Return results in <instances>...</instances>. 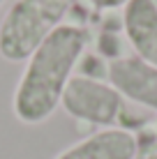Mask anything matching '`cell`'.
Wrapping results in <instances>:
<instances>
[{
	"instance_id": "cell-6",
	"label": "cell",
	"mask_w": 157,
	"mask_h": 159,
	"mask_svg": "<svg viewBox=\"0 0 157 159\" xmlns=\"http://www.w3.org/2000/svg\"><path fill=\"white\" fill-rule=\"evenodd\" d=\"M136 136L127 129H99L62 150L56 159H134Z\"/></svg>"
},
{
	"instance_id": "cell-8",
	"label": "cell",
	"mask_w": 157,
	"mask_h": 159,
	"mask_svg": "<svg viewBox=\"0 0 157 159\" xmlns=\"http://www.w3.org/2000/svg\"><path fill=\"white\" fill-rule=\"evenodd\" d=\"M136 155L134 159H157V136L153 127H143L136 134Z\"/></svg>"
},
{
	"instance_id": "cell-9",
	"label": "cell",
	"mask_w": 157,
	"mask_h": 159,
	"mask_svg": "<svg viewBox=\"0 0 157 159\" xmlns=\"http://www.w3.org/2000/svg\"><path fill=\"white\" fill-rule=\"evenodd\" d=\"M129 0H88V5L97 12H111V9H120L125 7Z\"/></svg>"
},
{
	"instance_id": "cell-3",
	"label": "cell",
	"mask_w": 157,
	"mask_h": 159,
	"mask_svg": "<svg viewBox=\"0 0 157 159\" xmlns=\"http://www.w3.org/2000/svg\"><path fill=\"white\" fill-rule=\"evenodd\" d=\"M74 5L76 0H14L0 21V56L7 62L28 60Z\"/></svg>"
},
{
	"instance_id": "cell-7",
	"label": "cell",
	"mask_w": 157,
	"mask_h": 159,
	"mask_svg": "<svg viewBox=\"0 0 157 159\" xmlns=\"http://www.w3.org/2000/svg\"><path fill=\"white\" fill-rule=\"evenodd\" d=\"M97 51L102 58H109V62L122 58V42L118 30H102L99 39H97Z\"/></svg>"
},
{
	"instance_id": "cell-4",
	"label": "cell",
	"mask_w": 157,
	"mask_h": 159,
	"mask_svg": "<svg viewBox=\"0 0 157 159\" xmlns=\"http://www.w3.org/2000/svg\"><path fill=\"white\" fill-rule=\"evenodd\" d=\"M109 83L134 106L157 113V67L136 56H122L109 62Z\"/></svg>"
},
{
	"instance_id": "cell-2",
	"label": "cell",
	"mask_w": 157,
	"mask_h": 159,
	"mask_svg": "<svg viewBox=\"0 0 157 159\" xmlns=\"http://www.w3.org/2000/svg\"><path fill=\"white\" fill-rule=\"evenodd\" d=\"M62 111L79 122H88L104 129H127L136 134L148 127L145 116L132 111L129 104L109 81L88 79V76H72L60 99Z\"/></svg>"
},
{
	"instance_id": "cell-10",
	"label": "cell",
	"mask_w": 157,
	"mask_h": 159,
	"mask_svg": "<svg viewBox=\"0 0 157 159\" xmlns=\"http://www.w3.org/2000/svg\"><path fill=\"white\" fill-rule=\"evenodd\" d=\"M153 131H155V136H157V120H155V125H153Z\"/></svg>"
},
{
	"instance_id": "cell-11",
	"label": "cell",
	"mask_w": 157,
	"mask_h": 159,
	"mask_svg": "<svg viewBox=\"0 0 157 159\" xmlns=\"http://www.w3.org/2000/svg\"><path fill=\"white\" fill-rule=\"evenodd\" d=\"M2 2H5V0H0V7H2Z\"/></svg>"
},
{
	"instance_id": "cell-1",
	"label": "cell",
	"mask_w": 157,
	"mask_h": 159,
	"mask_svg": "<svg viewBox=\"0 0 157 159\" xmlns=\"http://www.w3.org/2000/svg\"><path fill=\"white\" fill-rule=\"evenodd\" d=\"M90 39L88 25L62 23L32 51L12 99L14 116L23 125H42L56 113Z\"/></svg>"
},
{
	"instance_id": "cell-5",
	"label": "cell",
	"mask_w": 157,
	"mask_h": 159,
	"mask_svg": "<svg viewBox=\"0 0 157 159\" xmlns=\"http://www.w3.org/2000/svg\"><path fill=\"white\" fill-rule=\"evenodd\" d=\"M122 32L134 56L157 67V0H129L122 12Z\"/></svg>"
}]
</instances>
